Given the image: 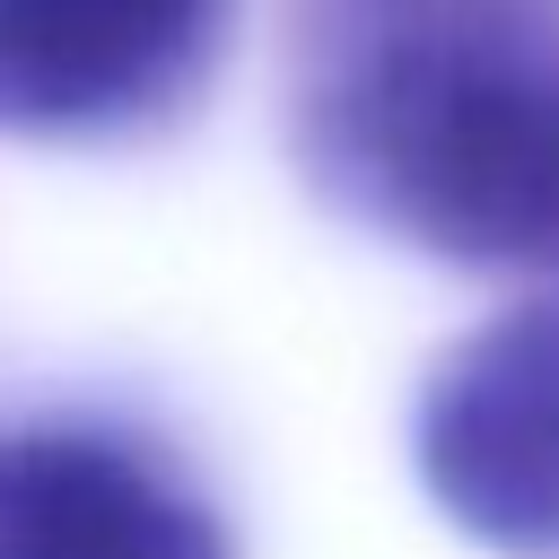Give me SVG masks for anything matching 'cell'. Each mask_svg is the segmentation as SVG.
<instances>
[{"mask_svg":"<svg viewBox=\"0 0 559 559\" xmlns=\"http://www.w3.org/2000/svg\"><path fill=\"white\" fill-rule=\"evenodd\" d=\"M297 157L437 262L559 280V0H323Z\"/></svg>","mask_w":559,"mask_h":559,"instance_id":"cell-1","label":"cell"},{"mask_svg":"<svg viewBox=\"0 0 559 559\" xmlns=\"http://www.w3.org/2000/svg\"><path fill=\"white\" fill-rule=\"evenodd\" d=\"M411 454L454 533L507 559H559V297L463 332L428 367Z\"/></svg>","mask_w":559,"mask_h":559,"instance_id":"cell-2","label":"cell"},{"mask_svg":"<svg viewBox=\"0 0 559 559\" xmlns=\"http://www.w3.org/2000/svg\"><path fill=\"white\" fill-rule=\"evenodd\" d=\"M236 0H0V131L122 140L183 114Z\"/></svg>","mask_w":559,"mask_h":559,"instance_id":"cell-3","label":"cell"},{"mask_svg":"<svg viewBox=\"0 0 559 559\" xmlns=\"http://www.w3.org/2000/svg\"><path fill=\"white\" fill-rule=\"evenodd\" d=\"M0 559H236L227 524L131 437L87 419L0 428Z\"/></svg>","mask_w":559,"mask_h":559,"instance_id":"cell-4","label":"cell"}]
</instances>
